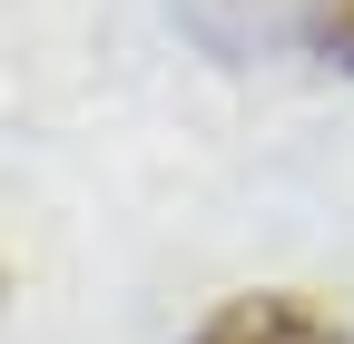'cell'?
<instances>
[{
    "instance_id": "cell-1",
    "label": "cell",
    "mask_w": 354,
    "mask_h": 344,
    "mask_svg": "<svg viewBox=\"0 0 354 344\" xmlns=\"http://www.w3.org/2000/svg\"><path fill=\"white\" fill-rule=\"evenodd\" d=\"M187 344H354V325L335 305H315V295H227Z\"/></svg>"
},
{
    "instance_id": "cell-2",
    "label": "cell",
    "mask_w": 354,
    "mask_h": 344,
    "mask_svg": "<svg viewBox=\"0 0 354 344\" xmlns=\"http://www.w3.org/2000/svg\"><path fill=\"white\" fill-rule=\"evenodd\" d=\"M295 30H305V50L335 59L354 79V0H295Z\"/></svg>"
}]
</instances>
